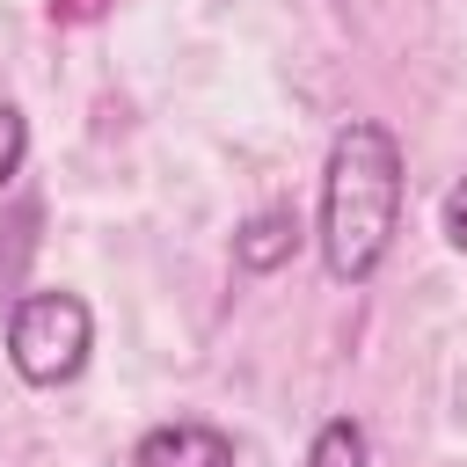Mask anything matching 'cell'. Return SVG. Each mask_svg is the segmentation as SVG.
<instances>
[{
    "label": "cell",
    "mask_w": 467,
    "mask_h": 467,
    "mask_svg": "<svg viewBox=\"0 0 467 467\" xmlns=\"http://www.w3.org/2000/svg\"><path fill=\"white\" fill-rule=\"evenodd\" d=\"M88 343H95V314H88L80 292H22L15 314H7V365H15L29 387H66V379H80Z\"/></svg>",
    "instance_id": "obj_2"
},
{
    "label": "cell",
    "mask_w": 467,
    "mask_h": 467,
    "mask_svg": "<svg viewBox=\"0 0 467 467\" xmlns=\"http://www.w3.org/2000/svg\"><path fill=\"white\" fill-rule=\"evenodd\" d=\"M365 460H372V445H365V423H350V416L321 423V438L306 452V467H365Z\"/></svg>",
    "instance_id": "obj_5"
},
{
    "label": "cell",
    "mask_w": 467,
    "mask_h": 467,
    "mask_svg": "<svg viewBox=\"0 0 467 467\" xmlns=\"http://www.w3.org/2000/svg\"><path fill=\"white\" fill-rule=\"evenodd\" d=\"M401 226V146L387 124H343L321 168V263L336 285H365Z\"/></svg>",
    "instance_id": "obj_1"
},
{
    "label": "cell",
    "mask_w": 467,
    "mask_h": 467,
    "mask_svg": "<svg viewBox=\"0 0 467 467\" xmlns=\"http://www.w3.org/2000/svg\"><path fill=\"white\" fill-rule=\"evenodd\" d=\"M438 234H445L452 248H467V175L445 190V204H438Z\"/></svg>",
    "instance_id": "obj_7"
},
{
    "label": "cell",
    "mask_w": 467,
    "mask_h": 467,
    "mask_svg": "<svg viewBox=\"0 0 467 467\" xmlns=\"http://www.w3.org/2000/svg\"><path fill=\"white\" fill-rule=\"evenodd\" d=\"M51 15L58 22H88V15H102V0H51Z\"/></svg>",
    "instance_id": "obj_8"
},
{
    "label": "cell",
    "mask_w": 467,
    "mask_h": 467,
    "mask_svg": "<svg viewBox=\"0 0 467 467\" xmlns=\"http://www.w3.org/2000/svg\"><path fill=\"white\" fill-rule=\"evenodd\" d=\"M131 467H234V438L212 423H161L139 438Z\"/></svg>",
    "instance_id": "obj_3"
},
{
    "label": "cell",
    "mask_w": 467,
    "mask_h": 467,
    "mask_svg": "<svg viewBox=\"0 0 467 467\" xmlns=\"http://www.w3.org/2000/svg\"><path fill=\"white\" fill-rule=\"evenodd\" d=\"M292 248H299V219H292V212H255V219L234 234V263H241L248 277H270Z\"/></svg>",
    "instance_id": "obj_4"
},
{
    "label": "cell",
    "mask_w": 467,
    "mask_h": 467,
    "mask_svg": "<svg viewBox=\"0 0 467 467\" xmlns=\"http://www.w3.org/2000/svg\"><path fill=\"white\" fill-rule=\"evenodd\" d=\"M22 161H29V124H22L15 102H0V190L22 175Z\"/></svg>",
    "instance_id": "obj_6"
}]
</instances>
